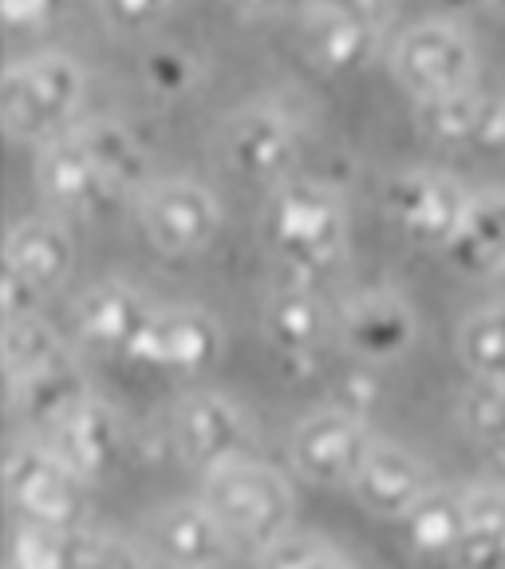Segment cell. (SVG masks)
Returning <instances> with one entry per match:
<instances>
[{"mask_svg": "<svg viewBox=\"0 0 505 569\" xmlns=\"http://www.w3.org/2000/svg\"><path fill=\"white\" fill-rule=\"evenodd\" d=\"M142 170L147 162H142L134 134L111 119H99L44 147L36 162V182L63 210L95 213L139 187Z\"/></svg>", "mask_w": 505, "mask_h": 569, "instance_id": "obj_1", "label": "cell"}, {"mask_svg": "<svg viewBox=\"0 0 505 569\" xmlns=\"http://www.w3.org/2000/svg\"><path fill=\"white\" fill-rule=\"evenodd\" d=\"M265 230L289 281L320 284L344 261L347 210L332 187L309 178H289L273 190Z\"/></svg>", "mask_w": 505, "mask_h": 569, "instance_id": "obj_2", "label": "cell"}, {"mask_svg": "<svg viewBox=\"0 0 505 569\" xmlns=\"http://www.w3.org/2000/svg\"><path fill=\"white\" fill-rule=\"evenodd\" d=\"M202 502L238 550L269 553L293 533V482L261 459H241L205 479Z\"/></svg>", "mask_w": 505, "mask_h": 569, "instance_id": "obj_3", "label": "cell"}, {"mask_svg": "<svg viewBox=\"0 0 505 569\" xmlns=\"http://www.w3.org/2000/svg\"><path fill=\"white\" fill-rule=\"evenodd\" d=\"M83 107V71L63 52H40L4 68L0 80V111L9 134L24 142L52 147L75 131Z\"/></svg>", "mask_w": 505, "mask_h": 569, "instance_id": "obj_4", "label": "cell"}, {"mask_svg": "<svg viewBox=\"0 0 505 569\" xmlns=\"http://www.w3.org/2000/svg\"><path fill=\"white\" fill-rule=\"evenodd\" d=\"M391 71L415 103H426V99H443L454 91H471L478 52L462 24L431 17L400 32L391 48Z\"/></svg>", "mask_w": 505, "mask_h": 569, "instance_id": "obj_5", "label": "cell"}, {"mask_svg": "<svg viewBox=\"0 0 505 569\" xmlns=\"http://www.w3.org/2000/svg\"><path fill=\"white\" fill-rule=\"evenodd\" d=\"M75 266V241L52 218H24L4 238V320L28 317Z\"/></svg>", "mask_w": 505, "mask_h": 569, "instance_id": "obj_6", "label": "cell"}, {"mask_svg": "<svg viewBox=\"0 0 505 569\" xmlns=\"http://www.w3.org/2000/svg\"><path fill=\"white\" fill-rule=\"evenodd\" d=\"M474 194H466L458 178L443 170H400L383 187V206L387 218L418 246L451 249L458 238L466 213H471Z\"/></svg>", "mask_w": 505, "mask_h": 569, "instance_id": "obj_7", "label": "cell"}, {"mask_svg": "<svg viewBox=\"0 0 505 569\" xmlns=\"http://www.w3.org/2000/svg\"><path fill=\"white\" fill-rule=\"evenodd\" d=\"M375 447V436L360 419V411L347 408H320L309 419H301L293 431V467L301 479L316 487H352L355 475L364 471L367 455Z\"/></svg>", "mask_w": 505, "mask_h": 569, "instance_id": "obj_8", "label": "cell"}, {"mask_svg": "<svg viewBox=\"0 0 505 569\" xmlns=\"http://www.w3.org/2000/svg\"><path fill=\"white\" fill-rule=\"evenodd\" d=\"M142 230L166 258H194L222 230V206L202 182L162 178L142 190Z\"/></svg>", "mask_w": 505, "mask_h": 569, "instance_id": "obj_9", "label": "cell"}, {"mask_svg": "<svg viewBox=\"0 0 505 569\" xmlns=\"http://www.w3.org/2000/svg\"><path fill=\"white\" fill-rule=\"evenodd\" d=\"M4 490L20 522L71 530L83 510V479L48 443L12 447L4 467Z\"/></svg>", "mask_w": 505, "mask_h": 569, "instance_id": "obj_10", "label": "cell"}, {"mask_svg": "<svg viewBox=\"0 0 505 569\" xmlns=\"http://www.w3.org/2000/svg\"><path fill=\"white\" fill-rule=\"evenodd\" d=\"M253 443V427H249L245 411L233 400L218 396V391H190L174 408V447L190 467L210 479L213 471L233 467L249 455Z\"/></svg>", "mask_w": 505, "mask_h": 569, "instance_id": "obj_11", "label": "cell"}, {"mask_svg": "<svg viewBox=\"0 0 505 569\" xmlns=\"http://www.w3.org/2000/svg\"><path fill=\"white\" fill-rule=\"evenodd\" d=\"M296 127L276 107H241L218 131V154L245 182H289V170L296 162Z\"/></svg>", "mask_w": 505, "mask_h": 569, "instance_id": "obj_12", "label": "cell"}, {"mask_svg": "<svg viewBox=\"0 0 505 569\" xmlns=\"http://www.w3.org/2000/svg\"><path fill=\"white\" fill-rule=\"evenodd\" d=\"M336 329L344 348L364 360V365H391L415 348L418 340V317L400 293L391 289H372V293H355L340 309Z\"/></svg>", "mask_w": 505, "mask_h": 569, "instance_id": "obj_13", "label": "cell"}, {"mask_svg": "<svg viewBox=\"0 0 505 569\" xmlns=\"http://www.w3.org/2000/svg\"><path fill=\"white\" fill-rule=\"evenodd\" d=\"M383 9L367 4H316L301 17V44L304 56L320 71H355L372 60L380 44Z\"/></svg>", "mask_w": 505, "mask_h": 569, "instance_id": "obj_14", "label": "cell"}, {"mask_svg": "<svg viewBox=\"0 0 505 569\" xmlns=\"http://www.w3.org/2000/svg\"><path fill=\"white\" fill-rule=\"evenodd\" d=\"M151 546L166 569H222L238 550L202 498L162 507L151 518Z\"/></svg>", "mask_w": 505, "mask_h": 569, "instance_id": "obj_15", "label": "cell"}, {"mask_svg": "<svg viewBox=\"0 0 505 569\" xmlns=\"http://www.w3.org/2000/svg\"><path fill=\"white\" fill-rule=\"evenodd\" d=\"M431 490L435 487H431L426 462L411 455L407 447L387 443V439H375L364 471L352 482V495L360 498V507L375 518H391V522H403Z\"/></svg>", "mask_w": 505, "mask_h": 569, "instance_id": "obj_16", "label": "cell"}, {"mask_svg": "<svg viewBox=\"0 0 505 569\" xmlns=\"http://www.w3.org/2000/svg\"><path fill=\"white\" fill-rule=\"evenodd\" d=\"M218 325L202 309H154L131 360L166 368V372H202L218 356Z\"/></svg>", "mask_w": 505, "mask_h": 569, "instance_id": "obj_17", "label": "cell"}, {"mask_svg": "<svg viewBox=\"0 0 505 569\" xmlns=\"http://www.w3.org/2000/svg\"><path fill=\"white\" fill-rule=\"evenodd\" d=\"M151 317H154L151 305L123 281L95 284L91 293L80 297V309H75L80 337L91 348H99V352H119V356H134Z\"/></svg>", "mask_w": 505, "mask_h": 569, "instance_id": "obj_18", "label": "cell"}, {"mask_svg": "<svg viewBox=\"0 0 505 569\" xmlns=\"http://www.w3.org/2000/svg\"><path fill=\"white\" fill-rule=\"evenodd\" d=\"M332 329V317L320 301L316 284L304 281H284L273 289L265 305V332L269 345L293 360V365H312L324 348V337Z\"/></svg>", "mask_w": 505, "mask_h": 569, "instance_id": "obj_19", "label": "cell"}, {"mask_svg": "<svg viewBox=\"0 0 505 569\" xmlns=\"http://www.w3.org/2000/svg\"><path fill=\"white\" fill-rule=\"evenodd\" d=\"M48 431H52V443L48 447H52L83 482L99 479V475L107 471V462L115 459V447H119L115 416H111L107 403L91 400V396L83 403H75L63 419H55Z\"/></svg>", "mask_w": 505, "mask_h": 569, "instance_id": "obj_20", "label": "cell"}, {"mask_svg": "<svg viewBox=\"0 0 505 569\" xmlns=\"http://www.w3.org/2000/svg\"><path fill=\"white\" fill-rule=\"evenodd\" d=\"M446 258L466 273H505V194H474Z\"/></svg>", "mask_w": 505, "mask_h": 569, "instance_id": "obj_21", "label": "cell"}, {"mask_svg": "<svg viewBox=\"0 0 505 569\" xmlns=\"http://www.w3.org/2000/svg\"><path fill=\"white\" fill-rule=\"evenodd\" d=\"M454 569H505V490H466V530L454 550Z\"/></svg>", "mask_w": 505, "mask_h": 569, "instance_id": "obj_22", "label": "cell"}, {"mask_svg": "<svg viewBox=\"0 0 505 569\" xmlns=\"http://www.w3.org/2000/svg\"><path fill=\"white\" fill-rule=\"evenodd\" d=\"M403 526H407V542L423 558H454L466 530V495L435 487L403 518Z\"/></svg>", "mask_w": 505, "mask_h": 569, "instance_id": "obj_23", "label": "cell"}, {"mask_svg": "<svg viewBox=\"0 0 505 569\" xmlns=\"http://www.w3.org/2000/svg\"><path fill=\"white\" fill-rule=\"evenodd\" d=\"M458 356L474 380L505 383V301L482 305L462 320Z\"/></svg>", "mask_w": 505, "mask_h": 569, "instance_id": "obj_24", "label": "cell"}, {"mask_svg": "<svg viewBox=\"0 0 505 569\" xmlns=\"http://www.w3.org/2000/svg\"><path fill=\"white\" fill-rule=\"evenodd\" d=\"M458 423L478 451L505 467V383L471 380L458 396Z\"/></svg>", "mask_w": 505, "mask_h": 569, "instance_id": "obj_25", "label": "cell"}, {"mask_svg": "<svg viewBox=\"0 0 505 569\" xmlns=\"http://www.w3.org/2000/svg\"><path fill=\"white\" fill-rule=\"evenodd\" d=\"M418 107V123L435 142H478L482 123H486L489 96L482 91H454L443 99H426Z\"/></svg>", "mask_w": 505, "mask_h": 569, "instance_id": "obj_26", "label": "cell"}, {"mask_svg": "<svg viewBox=\"0 0 505 569\" xmlns=\"http://www.w3.org/2000/svg\"><path fill=\"white\" fill-rule=\"evenodd\" d=\"M80 538L63 526L20 522L9 546V569H75Z\"/></svg>", "mask_w": 505, "mask_h": 569, "instance_id": "obj_27", "label": "cell"}, {"mask_svg": "<svg viewBox=\"0 0 505 569\" xmlns=\"http://www.w3.org/2000/svg\"><path fill=\"white\" fill-rule=\"evenodd\" d=\"M55 356H63V345L52 332V325L40 320V312L4 320V365H9V380H24L36 368L52 365Z\"/></svg>", "mask_w": 505, "mask_h": 569, "instance_id": "obj_28", "label": "cell"}, {"mask_svg": "<svg viewBox=\"0 0 505 569\" xmlns=\"http://www.w3.org/2000/svg\"><path fill=\"white\" fill-rule=\"evenodd\" d=\"M142 76H147L151 91L174 99V96H186V91L198 83V63H194V56H190L186 48L162 44V48H154V52L147 56V63H142Z\"/></svg>", "mask_w": 505, "mask_h": 569, "instance_id": "obj_29", "label": "cell"}, {"mask_svg": "<svg viewBox=\"0 0 505 569\" xmlns=\"http://www.w3.org/2000/svg\"><path fill=\"white\" fill-rule=\"evenodd\" d=\"M261 569H352V561H344L332 546L316 542V538L289 533L284 542L261 553Z\"/></svg>", "mask_w": 505, "mask_h": 569, "instance_id": "obj_30", "label": "cell"}, {"mask_svg": "<svg viewBox=\"0 0 505 569\" xmlns=\"http://www.w3.org/2000/svg\"><path fill=\"white\" fill-rule=\"evenodd\" d=\"M75 569H147L142 553L115 533H88L75 550Z\"/></svg>", "mask_w": 505, "mask_h": 569, "instance_id": "obj_31", "label": "cell"}, {"mask_svg": "<svg viewBox=\"0 0 505 569\" xmlns=\"http://www.w3.org/2000/svg\"><path fill=\"white\" fill-rule=\"evenodd\" d=\"M103 17L115 20V24H123V28H139V24L159 20L162 9H154V4H107Z\"/></svg>", "mask_w": 505, "mask_h": 569, "instance_id": "obj_32", "label": "cell"}, {"mask_svg": "<svg viewBox=\"0 0 505 569\" xmlns=\"http://www.w3.org/2000/svg\"><path fill=\"white\" fill-rule=\"evenodd\" d=\"M0 17L9 20V24H17L20 17H28L32 24H40V20L52 17V9H48L44 0H32V4H17V0H4V4H0Z\"/></svg>", "mask_w": 505, "mask_h": 569, "instance_id": "obj_33", "label": "cell"}]
</instances>
